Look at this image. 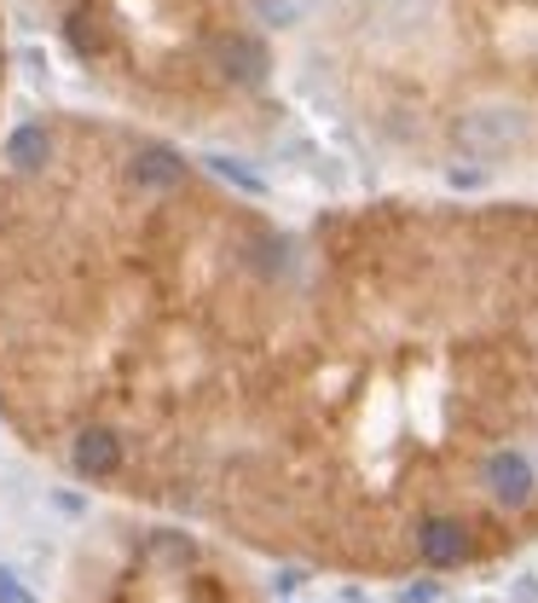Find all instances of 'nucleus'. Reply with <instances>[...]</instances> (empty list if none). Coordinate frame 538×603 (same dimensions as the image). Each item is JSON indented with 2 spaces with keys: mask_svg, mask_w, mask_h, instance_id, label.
<instances>
[{
  "mask_svg": "<svg viewBox=\"0 0 538 603\" xmlns=\"http://www.w3.org/2000/svg\"><path fill=\"white\" fill-rule=\"evenodd\" d=\"M111 603H255V598L192 534L151 528L139 539L134 562L122 569V587Z\"/></svg>",
  "mask_w": 538,
  "mask_h": 603,
  "instance_id": "f257e3e1",
  "label": "nucleus"
},
{
  "mask_svg": "<svg viewBox=\"0 0 538 603\" xmlns=\"http://www.w3.org/2000/svg\"><path fill=\"white\" fill-rule=\"evenodd\" d=\"M47 151H53V139H47V128H35V123H30V128H18V134L7 139V163H12V169H24V174L47 163Z\"/></svg>",
  "mask_w": 538,
  "mask_h": 603,
  "instance_id": "f03ea898",
  "label": "nucleus"
}]
</instances>
